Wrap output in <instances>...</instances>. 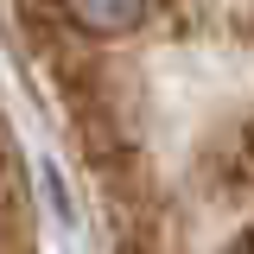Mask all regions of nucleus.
Wrapping results in <instances>:
<instances>
[{
	"label": "nucleus",
	"mask_w": 254,
	"mask_h": 254,
	"mask_svg": "<svg viewBox=\"0 0 254 254\" xmlns=\"http://www.w3.org/2000/svg\"><path fill=\"white\" fill-rule=\"evenodd\" d=\"M121 254H254V0H6Z\"/></svg>",
	"instance_id": "f257e3e1"
}]
</instances>
